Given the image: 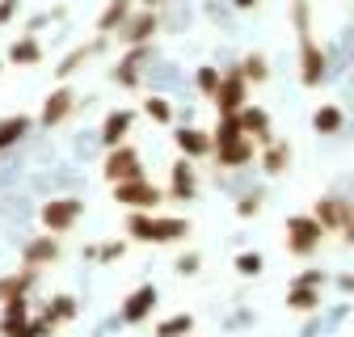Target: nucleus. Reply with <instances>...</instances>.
I'll list each match as a JSON object with an SVG mask.
<instances>
[{"label": "nucleus", "mask_w": 354, "mask_h": 337, "mask_svg": "<svg viewBox=\"0 0 354 337\" xmlns=\"http://www.w3.org/2000/svg\"><path fill=\"white\" fill-rule=\"evenodd\" d=\"M80 211H84L80 198H51V202H42L38 220H42V228H47V232H68L80 220Z\"/></svg>", "instance_id": "obj_9"}, {"label": "nucleus", "mask_w": 354, "mask_h": 337, "mask_svg": "<svg viewBox=\"0 0 354 337\" xmlns=\"http://www.w3.org/2000/svg\"><path fill=\"white\" fill-rule=\"evenodd\" d=\"M177 270H182V274H194V270H198V258L190 253V258H182V262H177Z\"/></svg>", "instance_id": "obj_39"}, {"label": "nucleus", "mask_w": 354, "mask_h": 337, "mask_svg": "<svg viewBox=\"0 0 354 337\" xmlns=\"http://www.w3.org/2000/svg\"><path fill=\"white\" fill-rule=\"evenodd\" d=\"M72 110H76V93L68 89V84H59V89H51V93H47V102H42L38 122L51 131V126H59V122H68V118H72Z\"/></svg>", "instance_id": "obj_11"}, {"label": "nucleus", "mask_w": 354, "mask_h": 337, "mask_svg": "<svg viewBox=\"0 0 354 337\" xmlns=\"http://www.w3.org/2000/svg\"><path fill=\"white\" fill-rule=\"evenodd\" d=\"M291 21L299 34H313V5L308 0H291Z\"/></svg>", "instance_id": "obj_31"}, {"label": "nucleus", "mask_w": 354, "mask_h": 337, "mask_svg": "<svg viewBox=\"0 0 354 337\" xmlns=\"http://www.w3.org/2000/svg\"><path fill=\"white\" fill-rule=\"evenodd\" d=\"M17 9H21L17 0H0V26H9V21L17 17Z\"/></svg>", "instance_id": "obj_38"}, {"label": "nucleus", "mask_w": 354, "mask_h": 337, "mask_svg": "<svg viewBox=\"0 0 354 337\" xmlns=\"http://www.w3.org/2000/svg\"><path fill=\"white\" fill-rule=\"evenodd\" d=\"M30 320V304H26V295H17V300H5V316H0V337H21Z\"/></svg>", "instance_id": "obj_18"}, {"label": "nucleus", "mask_w": 354, "mask_h": 337, "mask_svg": "<svg viewBox=\"0 0 354 337\" xmlns=\"http://www.w3.org/2000/svg\"><path fill=\"white\" fill-rule=\"evenodd\" d=\"M313 215H317V224H321L325 232H350V202H346L342 194H325V198H317Z\"/></svg>", "instance_id": "obj_10"}, {"label": "nucleus", "mask_w": 354, "mask_h": 337, "mask_svg": "<svg viewBox=\"0 0 354 337\" xmlns=\"http://www.w3.org/2000/svg\"><path fill=\"white\" fill-rule=\"evenodd\" d=\"M144 114H148L152 122H160V126L173 122V106H169L165 97H148V102H144Z\"/></svg>", "instance_id": "obj_32"}, {"label": "nucleus", "mask_w": 354, "mask_h": 337, "mask_svg": "<svg viewBox=\"0 0 354 337\" xmlns=\"http://www.w3.org/2000/svg\"><path fill=\"white\" fill-rule=\"evenodd\" d=\"M321 282H325V274H317V270L299 274V278L287 287V308H291V312H317V308H321Z\"/></svg>", "instance_id": "obj_7"}, {"label": "nucleus", "mask_w": 354, "mask_h": 337, "mask_svg": "<svg viewBox=\"0 0 354 337\" xmlns=\"http://www.w3.org/2000/svg\"><path fill=\"white\" fill-rule=\"evenodd\" d=\"M325 68H329V59L321 51V42L313 34H299V80L308 84V89H317V84L325 80Z\"/></svg>", "instance_id": "obj_8"}, {"label": "nucleus", "mask_w": 354, "mask_h": 337, "mask_svg": "<svg viewBox=\"0 0 354 337\" xmlns=\"http://www.w3.org/2000/svg\"><path fill=\"white\" fill-rule=\"evenodd\" d=\"M55 258H59V240H55V236H38V240H30V244L21 249V266H30V270L51 266Z\"/></svg>", "instance_id": "obj_16"}, {"label": "nucleus", "mask_w": 354, "mask_h": 337, "mask_svg": "<svg viewBox=\"0 0 354 337\" xmlns=\"http://www.w3.org/2000/svg\"><path fill=\"white\" fill-rule=\"evenodd\" d=\"M122 253H127V244L114 240V244H102V249H97V258H102V262H114V258H122Z\"/></svg>", "instance_id": "obj_37"}, {"label": "nucleus", "mask_w": 354, "mask_h": 337, "mask_svg": "<svg viewBox=\"0 0 354 337\" xmlns=\"http://www.w3.org/2000/svg\"><path fill=\"white\" fill-rule=\"evenodd\" d=\"M236 270H241V274H249V278H253V274H261V253H241V258H236Z\"/></svg>", "instance_id": "obj_34"}, {"label": "nucleus", "mask_w": 354, "mask_h": 337, "mask_svg": "<svg viewBox=\"0 0 354 337\" xmlns=\"http://www.w3.org/2000/svg\"><path fill=\"white\" fill-rule=\"evenodd\" d=\"M0 72H5V64H0Z\"/></svg>", "instance_id": "obj_42"}, {"label": "nucleus", "mask_w": 354, "mask_h": 337, "mask_svg": "<svg viewBox=\"0 0 354 337\" xmlns=\"http://www.w3.org/2000/svg\"><path fill=\"white\" fill-rule=\"evenodd\" d=\"M102 168H106V182H110V186H114V182H127V177H144V160H140V152L131 148L127 139L110 148V156H106Z\"/></svg>", "instance_id": "obj_5"}, {"label": "nucleus", "mask_w": 354, "mask_h": 337, "mask_svg": "<svg viewBox=\"0 0 354 337\" xmlns=\"http://www.w3.org/2000/svg\"><path fill=\"white\" fill-rule=\"evenodd\" d=\"M152 308H156V287L152 282H144V287H136L122 300V308H118V316H122V325H140V320H148L152 316Z\"/></svg>", "instance_id": "obj_12"}, {"label": "nucleus", "mask_w": 354, "mask_h": 337, "mask_svg": "<svg viewBox=\"0 0 354 337\" xmlns=\"http://www.w3.org/2000/svg\"><path fill=\"white\" fill-rule=\"evenodd\" d=\"M173 144H177V152H182L186 160H198V156H207V152H211V135L194 131V126H186V131H177V135H173Z\"/></svg>", "instance_id": "obj_21"}, {"label": "nucleus", "mask_w": 354, "mask_h": 337, "mask_svg": "<svg viewBox=\"0 0 354 337\" xmlns=\"http://www.w3.org/2000/svg\"><path fill=\"white\" fill-rule=\"evenodd\" d=\"M211 152H215L219 168H245V164L253 160V139H249V135H232V139L211 144Z\"/></svg>", "instance_id": "obj_13"}, {"label": "nucleus", "mask_w": 354, "mask_h": 337, "mask_svg": "<svg viewBox=\"0 0 354 337\" xmlns=\"http://www.w3.org/2000/svg\"><path fill=\"white\" fill-rule=\"evenodd\" d=\"M131 122H136V114H131V110H110L106 122H102V144H106V148L122 144V139L131 135Z\"/></svg>", "instance_id": "obj_19"}, {"label": "nucleus", "mask_w": 354, "mask_h": 337, "mask_svg": "<svg viewBox=\"0 0 354 337\" xmlns=\"http://www.w3.org/2000/svg\"><path fill=\"white\" fill-rule=\"evenodd\" d=\"M72 316H76V300H72V295H55L51 308L42 312V320H47L51 329H55V325H64V320H72Z\"/></svg>", "instance_id": "obj_28"}, {"label": "nucleus", "mask_w": 354, "mask_h": 337, "mask_svg": "<svg viewBox=\"0 0 354 337\" xmlns=\"http://www.w3.org/2000/svg\"><path fill=\"white\" fill-rule=\"evenodd\" d=\"M165 198L160 186H152L148 177H127V182H114V202L131 206V211H156Z\"/></svg>", "instance_id": "obj_3"}, {"label": "nucleus", "mask_w": 354, "mask_h": 337, "mask_svg": "<svg viewBox=\"0 0 354 337\" xmlns=\"http://www.w3.org/2000/svg\"><path fill=\"white\" fill-rule=\"evenodd\" d=\"M194 80H198V89L211 97V93H215V84H219V72H215V68H198V76H194Z\"/></svg>", "instance_id": "obj_36"}, {"label": "nucleus", "mask_w": 354, "mask_h": 337, "mask_svg": "<svg viewBox=\"0 0 354 337\" xmlns=\"http://www.w3.org/2000/svg\"><path fill=\"white\" fill-rule=\"evenodd\" d=\"M236 122H241V135H249L253 144H270L274 135H270V114H266L261 106H241L236 110Z\"/></svg>", "instance_id": "obj_14"}, {"label": "nucleus", "mask_w": 354, "mask_h": 337, "mask_svg": "<svg viewBox=\"0 0 354 337\" xmlns=\"http://www.w3.org/2000/svg\"><path fill=\"white\" fill-rule=\"evenodd\" d=\"M211 102H215V114H236L249 102V80L236 68L224 72V76H219V84H215V93H211Z\"/></svg>", "instance_id": "obj_4"}, {"label": "nucleus", "mask_w": 354, "mask_h": 337, "mask_svg": "<svg viewBox=\"0 0 354 337\" xmlns=\"http://www.w3.org/2000/svg\"><path fill=\"white\" fill-rule=\"evenodd\" d=\"M186 333H194V316H190V312L165 316V320L156 325V337H186Z\"/></svg>", "instance_id": "obj_29"}, {"label": "nucleus", "mask_w": 354, "mask_h": 337, "mask_svg": "<svg viewBox=\"0 0 354 337\" xmlns=\"http://www.w3.org/2000/svg\"><path fill=\"white\" fill-rule=\"evenodd\" d=\"M102 47H106V34H102V38H97V42H88V47H76V51H72V55H64V64H59V68H55V76H59V80H64V76H72V72H76V68H80V64H84V59H93V55H97V51H102Z\"/></svg>", "instance_id": "obj_26"}, {"label": "nucleus", "mask_w": 354, "mask_h": 337, "mask_svg": "<svg viewBox=\"0 0 354 337\" xmlns=\"http://www.w3.org/2000/svg\"><path fill=\"white\" fill-rule=\"evenodd\" d=\"M325 240V228L317 224V215H291L287 220V253L291 258H313Z\"/></svg>", "instance_id": "obj_2"}, {"label": "nucleus", "mask_w": 354, "mask_h": 337, "mask_svg": "<svg viewBox=\"0 0 354 337\" xmlns=\"http://www.w3.org/2000/svg\"><path fill=\"white\" fill-rule=\"evenodd\" d=\"M127 236L148 240V244H173L190 236V220L182 215H156V211H131L127 215Z\"/></svg>", "instance_id": "obj_1"}, {"label": "nucleus", "mask_w": 354, "mask_h": 337, "mask_svg": "<svg viewBox=\"0 0 354 337\" xmlns=\"http://www.w3.org/2000/svg\"><path fill=\"white\" fill-rule=\"evenodd\" d=\"M313 126L321 135H337L342 126H346V114H342V106H321L317 114H313Z\"/></svg>", "instance_id": "obj_27"}, {"label": "nucleus", "mask_w": 354, "mask_h": 337, "mask_svg": "<svg viewBox=\"0 0 354 337\" xmlns=\"http://www.w3.org/2000/svg\"><path fill=\"white\" fill-rule=\"evenodd\" d=\"M148 59V42H140V47H131V55L110 72L114 76V84H122V89H136V84H140V64Z\"/></svg>", "instance_id": "obj_17"}, {"label": "nucleus", "mask_w": 354, "mask_h": 337, "mask_svg": "<svg viewBox=\"0 0 354 337\" xmlns=\"http://www.w3.org/2000/svg\"><path fill=\"white\" fill-rule=\"evenodd\" d=\"M232 5H236V9H257L261 0H232Z\"/></svg>", "instance_id": "obj_40"}, {"label": "nucleus", "mask_w": 354, "mask_h": 337, "mask_svg": "<svg viewBox=\"0 0 354 337\" xmlns=\"http://www.w3.org/2000/svg\"><path fill=\"white\" fill-rule=\"evenodd\" d=\"M34 278H38V270H30V266H21L17 274H5V278H0V304H5V300H17V295H30Z\"/></svg>", "instance_id": "obj_22"}, {"label": "nucleus", "mask_w": 354, "mask_h": 337, "mask_svg": "<svg viewBox=\"0 0 354 337\" xmlns=\"http://www.w3.org/2000/svg\"><path fill=\"white\" fill-rule=\"evenodd\" d=\"M266 152H261V168L266 173H287L291 168V144H283V139H270V144H261Z\"/></svg>", "instance_id": "obj_23"}, {"label": "nucleus", "mask_w": 354, "mask_h": 337, "mask_svg": "<svg viewBox=\"0 0 354 337\" xmlns=\"http://www.w3.org/2000/svg\"><path fill=\"white\" fill-rule=\"evenodd\" d=\"M9 64H17V68H34V64H42L38 38H17L13 47H9Z\"/></svg>", "instance_id": "obj_25"}, {"label": "nucleus", "mask_w": 354, "mask_h": 337, "mask_svg": "<svg viewBox=\"0 0 354 337\" xmlns=\"http://www.w3.org/2000/svg\"><path fill=\"white\" fill-rule=\"evenodd\" d=\"M131 9H136V0H110V5L102 9V17H97V34H114L127 21Z\"/></svg>", "instance_id": "obj_24"}, {"label": "nucleus", "mask_w": 354, "mask_h": 337, "mask_svg": "<svg viewBox=\"0 0 354 337\" xmlns=\"http://www.w3.org/2000/svg\"><path fill=\"white\" fill-rule=\"evenodd\" d=\"M30 126H34V118H26V114H9V118H0V152H9L13 144H21V139L30 135Z\"/></svg>", "instance_id": "obj_20"}, {"label": "nucleus", "mask_w": 354, "mask_h": 337, "mask_svg": "<svg viewBox=\"0 0 354 337\" xmlns=\"http://www.w3.org/2000/svg\"><path fill=\"white\" fill-rule=\"evenodd\" d=\"M140 5H144V9H160V5H165V0H140Z\"/></svg>", "instance_id": "obj_41"}, {"label": "nucleus", "mask_w": 354, "mask_h": 337, "mask_svg": "<svg viewBox=\"0 0 354 337\" xmlns=\"http://www.w3.org/2000/svg\"><path fill=\"white\" fill-rule=\"evenodd\" d=\"M236 72H241L245 80H253V84H261L266 76H270V64H266V55H245Z\"/></svg>", "instance_id": "obj_30"}, {"label": "nucleus", "mask_w": 354, "mask_h": 337, "mask_svg": "<svg viewBox=\"0 0 354 337\" xmlns=\"http://www.w3.org/2000/svg\"><path fill=\"white\" fill-rule=\"evenodd\" d=\"M194 190H198V173H194V160H177L173 164V177H169V198H177V202H190L194 198Z\"/></svg>", "instance_id": "obj_15"}, {"label": "nucleus", "mask_w": 354, "mask_h": 337, "mask_svg": "<svg viewBox=\"0 0 354 337\" xmlns=\"http://www.w3.org/2000/svg\"><path fill=\"white\" fill-rule=\"evenodd\" d=\"M160 30V21H156V9H131L127 13V21L118 26V42L122 47H140V42H152V34Z\"/></svg>", "instance_id": "obj_6"}, {"label": "nucleus", "mask_w": 354, "mask_h": 337, "mask_svg": "<svg viewBox=\"0 0 354 337\" xmlns=\"http://www.w3.org/2000/svg\"><path fill=\"white\" fill-rule=\"evenodd\" d=\"M186 337H190V333H186Z\"/></svg>", "instance_id": "obj_43"}, {"label": "nucleus", "mask_w": 354, "mask_h": 337, "mask_svg": "<svg viewBox=\"0 0 354 337\" xmlns=\"http://www.w3.org/2000/svg\"><path fill=\"white\" fill-rule=\"evenodd\" d=\"M257 211H261V194H245V198L236 202V215H241V220H249V215H257Z\"/></svg>", "instance_id": "obj_35"}, {"label": "nucleus", "mask_w": 354, "mask_h": 337, "mask_svg": "<svg viewBox=\"0 0 354 337\" xmlns=\"http://www.w3.org/2000/svg\"><path fill=\"white\" fill-rule=\"evenodd\" d=\"M232 135H241V122H236V114H219V126H215L211 144H219V139H232Z\"/></svg>", "instance_id": "obj_33"}]
</instances>
